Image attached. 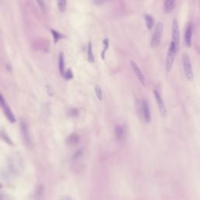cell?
<instances>
[{
    "label": "cell",
    "mask_w": 200,
    "mask_h": 200,
    "mask_svg": "<svg viewBox=\"0 0 200 200\" xmlns=\"http://www.w3.org/2000/svg\"><path fill=\"white\" fill-rule=\"evenodd\" d=\"M47 90H48V93H49V95L52 96V95H53V91H52L51 87H50V86H47Z\"/></svg>",
    "instance_id": "26"
},
{
    "label": "cell",
    "mask_w": 200,
    "mask_h": 200,
    "mask_svg": "<svg viewBox=\"0 0 200 200\" xmlns=\"http://www.w3.org/2000/svg\"><path fill=\"white\" fill-rule=\"evenodd\" d=\"M36 2H37L38 5L39 6L42 12H45V10H46V5H45L44 0H36Z\"/></svg>",
    "instance_id": "22"
},
{
    "label": "cell",
    "mask_w": 200,
    "mask_h": 200,
    "mask_svg": "<svg viewBox=\"0 0 200 200\" xmlns=\"http://www.w3.org/2000/svg\"><path fill=\"white\" fill-rule=\"evenodd\" d=\"M192 34H193V24H192V22H190L187 25L185 32V36H184L185 43L186 46L188 48H190L192 46Z\"/></svg>",
    "instance_id": "10"
},
{
    "label": "cell",
    "mask_w": 200,
    "mask_h": 200,
    "mask_svg": "<svg viewBox=\"0 0 200 200\" xmlns=\"http://www.w3.org/2000/svg\"><path fill=\"white\" fill-rule=\"evenodd\" d=\"M182 65H183L184 73H185V75L187 80L189 81H192L194 80V74H193L192 63H191V60H190V57L189 56V55H183V56H182Z\"/></svg>",
    "instance_id": "4"
},
{
    "label": "cell",
    "mask_w": 200,
    "mask_h": 200,
    "mask_svg": "<svg viewBox=\"0 0 200 200\" xmlns=\"http://www.w3.org/2000/svg\"><path fill=\"white\" fill-rule=\"evenodd\" d=\"M115 137L118 143H123L125 139V130L123 126L118 125L115 128Z\"/></svg>",
    "instance_id": "11"
},
{
    "label": "cell",
    "mask_w": 200,
    "mask_h": 200,
    "mask_svg": "<svg viewBox=\"0 0 200 200\" xmlns=\"http://www.w3.org/2000/svg\"><path fill=\"white\" fill-rule=\"evenodd\" d=\"M95 95H96V96H97L99 99H103V92H102V89H101L99 85H96L95 86Z\"/></svg>",
    "instance_id": "20"
},
{
    "label": "cell",
    "mask_w": 200,
    "mask_h": 200,
    "mask_svg": "<svg viewBox=\"0 0 200 200\" xmlns=\"http://www.w3.org/2000/svg\"><path fill=\"white\" fill-rule=\"evenodd\" d=\"M145 20H146L147 28L149 29V30H151L153 28V26H154V19L150 15L146 14L145 15Z\"/></svg>",
    "instance_id": "15"
},
{
    "label": "cell",
    "mask_w": 200,
    "mask_h": 200,
    "mask_svg": "<svg viewBox=\"0 0 200 200\" xmlns=\"http://www.w3.org/2000/svg\"><path fill=\"white\" fill-rule=\"evenodd\" d=\"M171 33V43H173L174 45L175 49L178 53L179 49H180V29H179V25H178V21H177V19H176V18H174L173 20V22H172Z\"/></svg>",
    "instance_id": "3"
},
{
    "label": "cell",
    "mask_w": 200,
    "mask_h": 200,
    "mask_svg": "<svg viewBox=\"0 0 200 200\" xmlns=\"http://www.w3.org/2000/svg\"><path fill=\"white\" fill-rule=\"evenodd\" d=\"M60 200H73V199L68 196V195H63V196L60 198Z\"/></svg>",
    "instance_id": "25"
},
{
    "label": "cell",
    "mask_w": 200,
    "mask_h": 200,
    "mask_svg": "<svg viewBox=\"0 0 200 200\" xmlns=\"http://www.w3.org/2000/svg\"><path fill=\"white\" fill-rule=\"evenodd\" d=\"M51 33L52 34V37H53V38H54L55 44H56V43L58 42V41H60V39H62V38H66L63 34H61V33H60V32L55 31V30H52V29L51 30Z\"/></svg>",
    "instance_id": "16"
},
{
    "label": "cell",
    "mask_w": 200,
    "mask_h": 200,
    "mask_svg": "<svg viewBox=\"0 0 200 200\" xmlns=\"http://www.w3.org/2000/svg\"><path fill=\"white\" fill-rule=\"evenodd\" d=\"M78 136L77 135H76V134H72L70 137L69 138V140H70V142H69V143L70 144H75V143H77V142L78 141Z\"/></svg>",
    "instance_id": "23"
},
{
    "label": "cell",
    "mask_w": 200,
    "mask_h": 200,
    "mask_svg": "<svg viewBox=\"0 0 200 200\" xmlns=\"http://www.w3.org/2000/svg\"><path fill=\"white\" fill-rule=\"evenodd\" d=\"M176 3V0H165L164 2V11L169 13L174 9Z\"/></svg>",
    "instance_id": "13"
},
{
    "label": "cell",
    "mask_w": 200,
    "mask_h": 200,
    "mask_svg": "<svg viewBox=\"0 0 200 200\" xmlns=\"http://www.w3.org/2000/svg\"><path fill=\"white\" fill-rule=\"evenodd\" d=\"M103 45H104V49H103V52H102V56H102V59L104 60H105V55H106V52L109 48L108 38H105V39L103 40Z\"/></svg>",
    "instance_id": "19"
},
{
    "label": "cell",
    "mask_w": 200,
    "mask_h": 200,
    "mask_svg": "<svg viewBox=\"0 0 200 200\" xmlns=\"http://www.w3.org/2000/svg\"><path fill=\"white\" fill-rule=\"evenodd\" d=\"M0 106H1L2 109H3L4 113L6 115V117H7V119H8L11 123H14L15 121H16V118H15L14 115L13 113V112L11 111L10 108H9L8 105H7V103H6L5 99L3 98V96L1 94H0Z\"/></svg>",
    "instance_id": "7"
},
{
    "label": "cell",
    "mask_w": 200,
    "mask_h": 200,
    "mask_svg": "<svg viewBox=\"0 0 200 200\" xmlns=\"http://www.w3.org/2000/svg\"><path fill=\"white\" fill-rule=\"evenodd\" d=\"M177 54V52L176 51V49H175L174 45L170 42L168 49H167L166 62H165V69H166V73H170L171 71L172 67L174 66V63L175 57H176Z\"/></svg>",
    "instance_id": "2"
},
{
    "label": "cell",
    "mask_w": 200,
    "mask_h": 200,
    "mask_svg": "<svg viewBox=\"0 0 200 200\" xmlns=\"http://www.w3.org/2000/svg\"><path fill=\"white\" fill-rule=\"evenodd\" d=\"M88 60L90 63H93L95 60L94 56L92 53V46L91 42H89V47H88Z\"/></svg>",
    "instance_id": "17"
},
{
    "label": "cell",
    "mask_w": 200,
    "mask_h": 200,
    "mask_svg": "<svg viewBox=\"0 0 200 200\" xmlns=\"http://www.w3.org/2000/svg\"><path fill=\"white\" fill-rule=\"evenodd\" d=\"M45 196V187L43 185H39L34 192V199L35 200H43Z\"/></svg>",
    "instance_id": "12"
},
{
    "label": "cell",
    "mask_w": 200,
    "mask_h": 200,
    "mask_svg": "<svg viewBox=\"0 0 200 200\" xmlns=\"http://www.w3.org/2000/svg\"><path fill=\"white\" fill-rule=\"evenodd\" d=\"M130 65H131V67H132V70L134 73L135 76L137 77V78L138 79V81H140V83L143 86H146V77L144 76V74L142 71V70L140 69V67L138 66L137 63H135L134 61L132 60L130 61Z\"/></svg>",
    "instance_id": "8"
},
{
    "label": "cell",
    "mask_w": 200,
    "mask_h": 200,
    "mask_svg": "<svg viewBox=\"0 0 200 200\" xmlns=\"http://www.w3.org/2000/svg\"><path fill=\"white\" fill-rule=\"evenodd\" d=\"M153 94H154L155 99H156V103H157L159 111H160L161 117H163V118H166V117H167V115H168L167 109H166V105H165V103H164L163 98L161 96L160 92L158 91V89H153Z\"/></svg>",
    "instance_id": "5"
},
{
    "label": "cell",
    "mask_w": 200,
    "mask_h": 200,
    "mask_svg": "<svg viewBox=\"0 0 200 200\" xmlns=\"http://www.w3.org/2000/svg\"><path fill=\"white\" fill-rule=\"evenodd\" d=\"M141 114L143 120L146 123H149L152 120L151 112L149 109V103L146 99H142L141 102Z\"/></svg>",
    "instance_id": "6"
},
{
    "label": "cell",
    "mask_w": 200,
    "mask_h": 200,
    "mask_svg": "<svg viewBox=\"0 0 200 200\" xmlns=\"http://www.w3.org/2000/svg\"><path fill=\"white\" fill-rule=\"evenodd\" d=\"M63 77H65L66 79H67V80H70V79H72V78H73V73H72L71 70H70V69H68V70L64 73Z\"/></svg>",
    "instance_id": "21"
},
{
    "label": "cell",
    "mask_w": 200,
    "mask_h": 200,
    "mask_svg": "<svg viewBox=\"0 0 200 200\" xmlns=\"http://www.w3.org/2000/svg\"><path fill=\"white\" fill-rule=\"evenodd\" d=\"M109 0H94L93 3H94L95 5H103V4L106 3Z\"/></svg>",
    "instance_id": "24"
},
{
    "label": "cell",
    "mask_w": 200,
    "mask_h": 200,
    "mask_svg": "<svg viewBox=\"0 0 200 200\" xmlns=\"http://www.w3.org/2000/svg\"><path fill=\"white\" fill-rule=\"evenodd\" d=\"M59 69L61 75L63 77L65 73V66H64V56L63 52H60L59 55Z\"/></svg>",
    "instance_id": "14"
},
{
    "label": "cell",
    "mask_w": 200,
    "mask_h": 200,
    "mask_svg": "<svg viewBox=\"0 0 200 200\" xmlns=\"http://www.w3.org/2000/svg\"><path fill=\"white\" fill-rule=\"evenodd\" d=\"M57 6L61 13L64 12L66 6V0H57Z\"/></svg>",
    "instance_id": "18"
},
{
    "label": "cell",
    "mask_w": 200,
    "mask_h": 200,
    "mask_svg": "<svg viewBox=\"0 0 200 200\" xmlns=\"http://www.w3.org/2000/svg\"><path fill=\"white\" fill-rule=\"evenodd\" d=\"M163 23L162 21H159L155 27L154 31L152 34L150 39V46L152 49H156L160 46L161 39L163 37Z\"/></svg>",
    "instance_id": "1"
},
{
    "label": "cell",
    "mask_w": 200,
    "mask_h": 200,
    "mask_svg": "<svg viewBox=\"0 0 200 200\" xmlns=\"http://www.w3.org/2000/svg\"><path fill=\"white\" fill-rule=\"evenodd\" d=\"M20 131H21V134L23 137V142L28 147H30L32 146V139H31V136L29 134L28 125L24 121H21V123H20Z\"/></svg>",
    "instance_id": "9"
}]
</instances>
